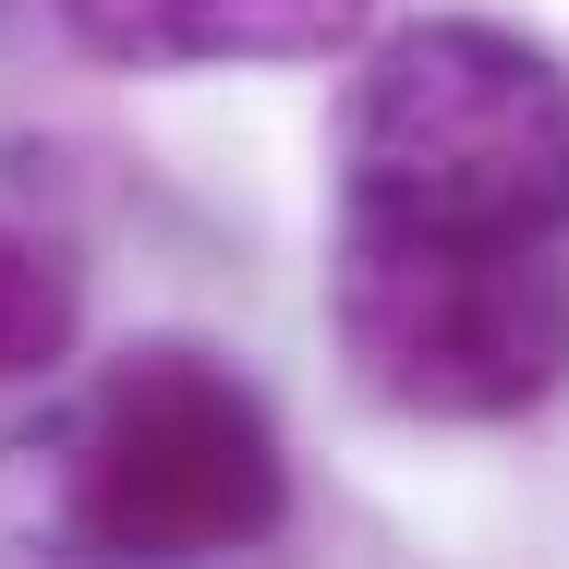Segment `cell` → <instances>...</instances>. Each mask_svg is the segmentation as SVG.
I'll use <instances>...</instances> for the list:
<instances>
[{"label":"cell","instance_id":"cell-1","mask_svg":"<svg viewBox=\"0 0 569 569\" xmlns=\"http://www.w3.org/2000/svg\"><path fill=\"white\" fill-rule=\"evenodd\" d=\"M340 219L425 242H569V73L485 12L400 24L340 110Z\"/></svg>","mask_w":569,"mask_h":569},{"label":"cell","instance_id":"cell-2","mask_svg":"<svg viewBox=\"0 0 569 569\" xmlns=\"http://www.w3.org/2000/svg\"><path fill=\"white\" fill-rule=\"evenodd\" d=\"M37 521L73 558H242L291 521V460L267 400L194 340H146L98 363L37 449Z\"/></svg>","mask_w":569,"mask_h":569},{"label":"cell","instance_id":"cell-3","mask_svg":"<svg viewBox=\"0 0 569 569\" xmlns=\"http://www.w3.org/2000/svg\"><path fill=\"white\" fill-rule=\"evenodd\" d=\"M328 328L363 400L412 425H521L569 388V242L328 230Z\"/></svg>","mask_w":569,"mask_h":569},{"label":"cell","instance_id":"cell-4","mask_svg":"<svg viewBox=\"0 0 569 569\" xmlns=\"http://www.w3.org/2000/svg\"><path fill=\"white\" fill-rule=\"evenodd\" d=\"M61 24L110 73H242V61H351L376 0H61Z\"/></svg>","mask_w":569,"mask_h":569},{"label":"cell","instance_id":"cell-5","mask_svg":"<svg viewBox=\"0 0 569 569\" xmlns=\"http://www.w3.org/2000/svg\"><path fill=\"white\" fill-rule=\"evenodd\" d=\"M73 328H86V267L61 230L0 219V388H37L73 363Z\"/></svg>","mask_w":569,"mask_h":569}]
</instances>
